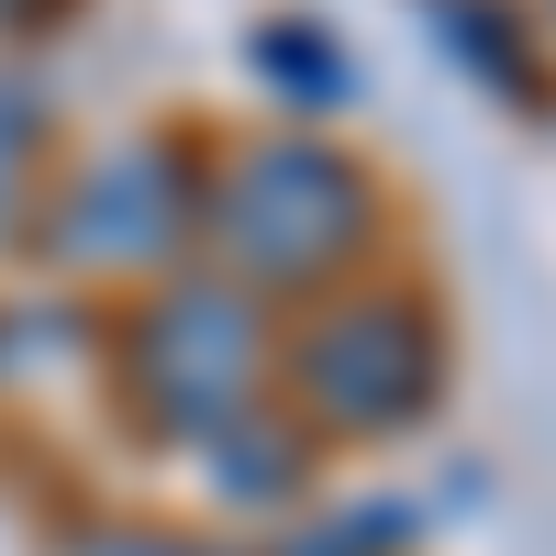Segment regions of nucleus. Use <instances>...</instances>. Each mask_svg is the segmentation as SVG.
<instances>
[{"instance_id": "nucleus-1", "label": "nucleus", "mask_w": 556, "mask_h": 556, "mask_svg": "<svg viewBox=\"0 0 556 556\" xmlns=\"http://www.w3.org/2000/svg\"><path fill=\"white\" fill-rule=\"evenodd\" d=\"M212 235L245 278H334L367 245V178L334 146H256L245 167H223Z\"/></svg>"}, {"instance_id": "nucleus-6", "label": "nucleus", "mask_w": 556, "mask_h": 556, "mask_svg": "<svg viewBox=\"0 0 556 556\" xmlns=\"http://www.w3.org/2000/svg\"><path fill=\"white\" fill-rule=\"evenodd\" d=\"M67 12V0H0V23H12V34H34V23H56Z\"/></svg>"}, {"instance_id": "nucleus-2", "label": "nucleus", "mask_w": 556, "mask_h": 556, "mask_svg": "<svg viewBox=\"0 0 556 556\" xmlns=\"http://www.w3.org/2000/svg\"><path fill=\"white\" fill-rule=\"evenodd\" d=\"M434 379H445V356H434V323L412 301H356V312H334L323 345H301V390L323 401L334 434L412 424V412L434 401Z\"/></svg>"}, {"instance_id": "nucleus-4", "label": "nucleus", "mask_w": 556, "mask_h": 556, "mask_svg": "<svg viewBox=\"0 0 556 556\" xmlns=\"http://www.w3.org/2000/svg\"><path fill=\"white\" fill-rule=\"evenodd\" d=\"M434 34H456V45H468V56L490 67V89H513V101H523V56H513V23H501L490 12V0H434Z\"/></svg>"}, {"instance_id": "nucleus-5", "label": "nucleus", "mask_w": 556, "mask_h": 556, "mask_svg": "<svg viewBox=\"0 0 556 556\" xmlns=\"http://www.w3.org/2000/svg\"><path fill=\"white\" fill-rule=\"evenodd\" d=\"M34 146H45V101H34L23 78H0V190L34 167Z\"/></svg>"}, {"instance_id": "nucleus-3", "label": "nucleus", "mask_w": 556, "mask_h": 556, "mask_svg": "<svg viewBox=\"0 0 556 556\" xmlns=\"http://www.w3.org/2000/svg\"><path fill=\"white\" fill-rule=\"evenodd\" d=\"M178 223H190V201H178V178L156 156H101V167L78 178V235L67 245H89L101 267H146V256L178 245Z\"/></svg>"}]
</instances>
